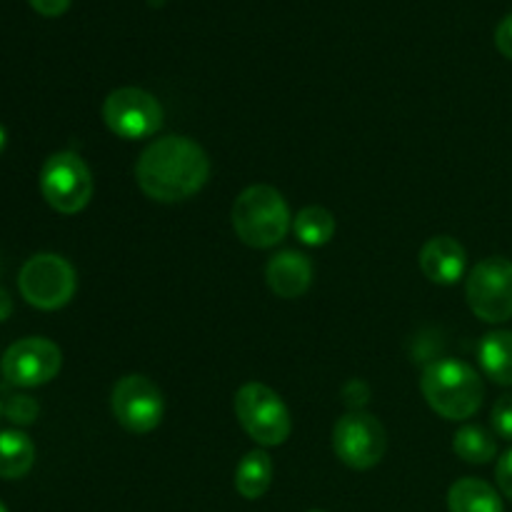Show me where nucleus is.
I'll return each instance as SVG.
<instances>
[{
  "instance_id": "1",
  "label": "nucleus",
  "mask_w": 512,
  "mask_h": 512,
  "mask_svg": "<svg viewBox=\"0 0 512 512\" xmlns=\"http://www.w3.org/2000/svg\"><path fill=\"white\" fill-rule=\"evenodd\" d=\"M135 178L150 200L180 203L208 183L210 158L195 140L168 135L143 150L135 165Z\"/></svg>"
},
{
  "instance_id": "2",
  "label": "nucleus",
  "mask_w": 512,
  "mask_h": 512,
  "mask_svg": "<svg viewBox=\"0 0 512 512\" xmlns=\"http://www.w3.org/2000/svg\"><path fill=\"white\" fill-rule=\"evenodd\" d=\"M425 400L445 420H468L483 405V380L463 360H435L420 378Z\"/></svg>"
},
{
  "instance_id": "3",
  "label": "nucleus",
  "mask_w": 512,
  "mask_h": 512,
  "mask_svg": "<svg viewBox=\"0 0 512 512\" xmlns=\"http://www.w3.org/2000/svg\"><path fill=\"white\" fill-rule=\"evenodd\" d=\"M233 228L250 248H273L290 230L288 203L270 185H250L235 198Z\"/></svg>"
},
{
  "instance_id": "4",
  "label": "nucleus",
  "mask_w": 512,
  "mask_h": 512,
  "mask_svg": "<svg viewBox=\"0 0 512 512\" xmlns=\"http://www.w3.org/2000/svg\"><path fill=\"white\" fill-rule=\"evenodd\" d=\"M235 415L245 433L263 448H275L290 438V410L275 390L263 383H248L235 393Z\"/></svg>"
},
{
  "instance_id": "5",
  "label": "nucleus",
  "mask_w": 512,
  "mask_h": 512,
  "mask_svg": "<svg viewBox=\"0 0 512 512\" xmlns=\"http://www.w3.org/2000/svg\"><path fill=\"white\" fill-rule=\"evenodd\" d=\"M93 173L80 155L55 153L40 170V193L45 203L63 215H75L93 198Z\"/></svg>"
},
{
  "instance_id": "6",
  "label": "nucleus",
  "mask_w": 512,
  "mask_h": 512,
  "mask_svg": "<svg viewBox=\"0 0 512 512\" xmlns=\"http://www.w3.org/2000/svg\"><path fill=\"white\" fill-rule=\"evenodd\" d=\"M18 288L25 303L38 310H58L73 300L78 278L73 265L55 253L33 255L20 268Z\"/></svg>"
},
{
  "instance_id": "7",
  "label": "nucleus",
  "mask_w": 512,
  "mask_h": 512,
  "mask_svg": "<svg viewBox=\"0 0 512 512\" xmlns=\"http://www.w3.org/2000/svg\"><path fill=\"white\" fill-rule=\"evenodd\" d=\"M470 310L485 323H505L512 318V260L485 258L470 270L465 283Z\"/></svg>"
},
{
  "instance_id": "8",
  "label": "nucleus",
  "mask_w": 512,
  "mask_h": 512,
  "mask_svg": "<svg viewBox=\"0 0 512 512\" xmlns=\"http://www.w3.org/2000/svg\"><path fill=\"white\" fill-rule=\"evenodd\" d=\"M388 435L383 423L365 410H350L335 423L333 450L348 468L370 470L383 460Z\"/></svg>"
},
{
  "instance_id": "9",
  "label": "nucleus",
  "mask_w": 512,
  "mask_h": 512,
  "mask_svg": "<svg viewBox=\"0 0 512 512\" xmlns=\"http://www.w3.org/2000/svg\"><path fill=\"white\" fill-rule=\"evenodd\" d=\"M103 120L118 138H150L163 125V105L143 88H118L105 98Z\"/></svg>"
},
{
  "instance_id": "10",
  "label": "nucleus",
  "mask_w": 512,
  "mask_h": 512,
  "mask_svg": "<svg viewBox=\"0 0 512 512\" xmlns=\"http://www.w3.org/2000/svg\"><path fill=\"white\" fill-rule=\"evenodd\" d=\"M113 415L128 433L143 435L160 425L165 413L163 393L145 375H125L113 388Z\"/></svg>"
},
{
  "instance_id": "11",
  "label": "nucleus",
  "mask_w": 512,
  "mask_h": 512,
  "mask_svg": "<svg viewBox=\"0 0 512 512\" xmlns=\"http://www.w3.org/2000/svg\"><path fill=\"white\" fill-rule=\"evenodd\" d=\"M60 365H63V353L58 345L45 338H23L10 345L0 370L5 383L13 388H38L60 373Z\"/></svg>"
},
{
  "instance_id": "12",
  "label": "nucleus",
  "mask_w": 512,
  "mask_h": 512,
  "mask_svg": "<svg viewBox=\"0 0 512 512\" xmlns=\"http://www.w3.org/2000/svg\"><path fill=\"white\" fill-rule=\"evenodd\" d=\"M465 263H468L465 248L450 235L430 238L420 250V270L430 283L455 285L463 278Z\"/></svg>"
},
{
  "instance_id": "13",
  "label": "nucleus",
  "mask_w": 512,
  "mask_h": 512,
  "mask_svg": "<svg viewBox=\"0 0 512 512\" xmlns=\"http://www.w3.org/2000/svg\"><path fill=\"white\" fill-rule=\"evenodd\" d=\"M265 280L278 298L295 300L308 293L310 283H313V263L308 260V255L298 253V250H283L270 258L268 268H265Z\"/></svg>"
},
{
  "instance_id": "14",
  "label": "nucleus",
  "mask_w": 512,
  "mask_h": 512,
  "mask_svg": "<svg viewBox=\"0 0 512 512\" xmlns=\"http://www.w3.org/2000/svg\"><path fill=\"white\" fill-rule=\"evenodd\" d=\"M450 512H503L498 490L480 478H463L448 493Z\"/></svg>"
},
{
  "instance_id": "15",
  "label": "nucleus",
  "mask_w": 512,
  "mask_h": 512,
  "mask_svg": "<svg viewBox=\"0 0 512 512\" xmlns=\"http://www.w3.org/2000/svg\"><path fill=\"white\" fill-rule=\"evenodd\" d=\"M480 365L493 383L512 388V330H495L480 343Z\"/></svg>"
},
{
  "instance_id": "16",
  "label": "nucleus",
  "mask_w": 512,
  "mask_h": 512,
  "mask_svg": "<svg viewBox=\"0 0 512 512\" xmlns=\"http://www.w3.org/2000/svg\"><path fill=\"white\" fill-rule=\"evenodd\" d=\"M273 483V458L265 450H250L235 470V490L245 500H258Z\"/></svg>"
},
{
  "instance_id": "17",
  "label": "nucleus",
  "mask_w": 512,
  "mask_h": 512,
  "mask_svg": "<svg viewBox=\"0 0 512 512\" xmlns=\"http://www.w3.org/2000/svg\"><path fill=\"white\" fill-rule=\"evenodd\" d=\"M35 463V445L23 430L0 433V478L18 480L30 473Z\"/></svg>"
},
{
  "instance_id": "18",
  "label": "nucleus",
  "mask_w": 512,
  "mask_h": 512,
  "mask_svg": "<svg viewBox=\"0 0 512 512\" xmlns=\"http://www.w3.org/2000/svg\"><path fill=\"white\" fill-rule=\"evenodd\" d=\"M293 230L300 243L320 248V245L330 243V238L335 235V218L323 205H308L295 215Z\"/></svg>"
},
{
  "instance_id": "19",
  "label": "nucleus",
  "mask_w": 512,
  "mask_h": 512,
  "mask_svg": "<svg viewBox=\"0 0 512 512\" xmlns=\"http://www.w3.org/2000/svg\"><path fill=\"white\" fill-rule=\"evenodd\" d=\"M453 450L458 458L465 460V463L485 465L498 455V443H495L493 435L485 428H480V425H465V428H460L458 433H455Z\"/></svg>"
},
{
  "instance_id": "20",
  "label": "nucleus",
  "mask_w": 512,
  "mask_h": 512,
  "mask_svg": "<svg viewBox=\"0 0 512 512\" xmlns=\"http://www.w3.org/2000/svg\"><path fill=\"white\" fill-rule=\"evenodd\" d=\"M40 408L38 403H35L30 395H10L8 400H5L3 405V415L10 420L13 425H20V428H25V425H33L35 418H38Z\"/></svg>"
},
{
  "instance_id": "21",
  "label": "nucleus",
  "mask_w": 512,
  "mask_h": 512,
  "mask_svg": "<svg viewBox=\"0 0 512 512\" xmlns=\"http://www.w3.org/2000/svg\"><path fill=\"white\" fill-rule=\"evenodd\" d=\"M493 428L500 438L512 440V393L503 395L493 408Z\"/></svg>"
},
{
  "instance_id": "22",
  "label": "nucleus",
  "mask_w": 512,
  "mask_h": 512,
  "mask_svg": "<svg viewBox=\"0 0 512 512\" xmlns=\"http://www.w3.org/2000/svg\"><path fill=\"white\" fill-rule=\"evenodd\" d=\"M343 400L350 410H363L370 400V388L363 380H350L343 388Z\"/></svg>"
},
{
  "instance_id": "23",
  "label": "nucleus",
  "mask_w": 512,
  "mask_h": 512,
  "mask_svg": "<svg viewBox=\"0 0 512 512\" xmlns=\"http://www.w3.org/2000/svg\"><path fill=\"white\" fill-rule=\"evenodd\" d=\"M495 478H498L500 493L512 503V450L498 460V468H495Z\"/></svg>"
},
{
  "instance_id": "24",
  "label": "nucleus",
  "mask_w": 512,
  "mask_h": 512,
  "mask_svg": "<svg viewBox=\"0 0 512 512\" xmlns=\"http://www.w3.org/2000/svg\"><path fill=\"white\" fill-rule=\"evenodd\" d=\"M495 45H498L505 58L512 60V13L500 20L498 30H495Z\"/></svg>"
},
{
  "instance_id": "25",
  "label": "nucleus",
  "mask_w": 512,
  "mask_h": 512,
  "mask_svg": "<svg viewBox=\"0 0 512 512\" xmlns=\"http://www.w3.org/2000/svg\"><path fill=\"white\" fill-rule=\"evenodd\" d=\"M28 3L35 13L45 15V18H58L70 8V0H28Z\"/></svg>"
},
{
  "instance_id": "26",
  "label": "nucleus",
  "mask_w": 512,
  "mask_h": 512,
  "mask_svg": "<svg viewBox=\"0 0 512 512\" xmlns=\"http://www.w3.org/2000/svg\"><path fill=\"white\" fill-rule=\"evenodd\" d=\"M10 313H13V300H10L8 290L0 288V323H3V320H8Z\"/></svg>"
},
{
  "instance_id": "27",
  "label": "nucleus",
  "mask_w": 512,
  "mask_h": 512,
  "mask_svg": "<svg viewBox=\"0 0 512 512\" xmlns=\"http://www.w3.org/2000/svg\"><path fill=\"white\" fill-rule=\"evenodd\" d=\"M5 143H8V133H5V128L0 125V153L5 150Z\"/></svg>"
},
{
  "instance_id": "28",
  "label": "nucleus",
  "mask_w": 512,
  "mask_h": 512,
  "mask_svg": "<svg viewBox=\"0 0 512 512\" xmlns=\"http://www.w3.org/2000/svg\"><path fill=\"white\" fill-rule=\"evenodd\" d=\"M0 512H8V508H5V505H3V503H0Z\"/></svg>"
},
{
  "instance_id": "29",
  "label": "nucleus",
  "mask_w": 512,
  "mask_h": 512,
  "mask_svg": "<svg viewBox=\"0 0 512 512\" xmlns=\"http://www.w3.org/2000/svg\"><path fill=\"white\" fill-rule=\"evenodd\" d=\"M310 512H323V510H310Z\"/></svg>"
},
{
  "instance_id": "30",
  "label": "nucleus",
  "mask_w": 512,
  "mask_h": 512,
  "mask_svg": "<svg viewBox=\"0 0 512 512\" xmlns=\"http://www.w3.org/2000/svg\"><path fill=\"white\" fill-rule=\"evenodd\" d=\"M0 413H3V405H0Z\"/></svg>"
}]
</instances>
